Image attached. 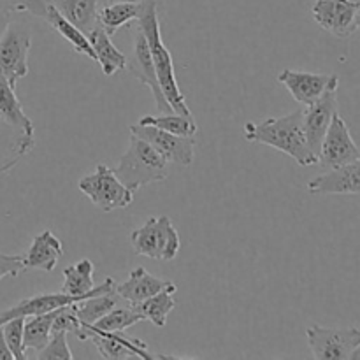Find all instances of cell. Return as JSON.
<instances>
[{
    "label": "cell",
    "mask_w": 360,
    "mask_h": 360,
    "mask_svg": "<svg viewBox=\"0 0 360 360\" xmlns=\"http://www.w3.org/2000/svg\"><path fill=\"white\" fill-rule=\"evenodd\" d=\"M94 273L95 266L90 259H81L79 262L65 267L62 292L74 297H81V295H98L115 290L116 283L112 278H105L104 283L95 285Z\"/></svg>",
    "instance_id": "9a60e30c"
},
{
    "label": "cell",
    "mask_w": 360,
    "mask_h": 360,
    "mask_svg": "<svg viewBox=\"0 0 360 360\" xmlns=\"http://www.w3.org/2000/svg\"><path fill=\"white\" fill-rule=\"evenodd\" d=\"M171 285L172 281L160 280V278L153 276L144 267L139 266L130 271L129 278L123 283L116 285L115 290L120 295V299L127 301L130 306H137L146 301V299L157 295L158 292L169 288Z\"/></svg>",
    "instance_id": "ac0fdd59"
},
{
    "label": "cell",
    "mask_w": 360,
    "mask_h": 360,
    "mask_svg": "<svg viewBox=\"0 0 360 360\" xmlns=\"http://www.w3.org/2000/svg\"><path fill=\"white\" fill-rule=\"evenodd\" d=\"M143 0H98V9L105 6H112V4H139Z\"/></svg>",
    "instance_id": "d590c367"
},
{
    "label": "cell",
    "mask_w": 360,
    "mask_h": 360,
    "mask_svg": "<svg viewBox=\"0 0 360 360\" xmlns=\"http://www.w3.org/2000/svg\"><path fill=\"white\" fill-rule=\"evenodd\" d=\"M352 359H360V347L357 348V350L354 352V355H352Z\"/></svg>",
    "instance_id": "74e56055"
},
{
    "label": "cell",
    "mask_w": 360,
    "mask_h": 360,
    "mask_svg": "<svg viewBox=\"0 0 360 360\" xmlns=\"http://www.w3.org/2000/svg\"><path fill=\"white\" fill-rule=\"evenodd\" d=\"M360 2L354 0H315L311 14L316 23L334 37L347 39L357 32Z\"/></svg>",
    "instance_id": "7c38bea8"
},
{
    "label": "cell",
    "mask_w": 360,
    "mask_h": 360,
    "mask_svg": "<svg viewBox=\"0 0 360 360\" xmlns=\"http://www.w3.org/2000/svg\"><path fill=\"white\" fill-rule=\"evenodd\" d=\"M32 46V28L23 20L7 21L0 37V72L11 86L28 74V53Z\"/></svg>",
    "instance_id": "5b68a950"
},
{
    "label": "cell",
    "mask_w": 360,
    "mask_h": 360,
    "mask_svg": "<svg viewBox=\"0 0 360 360\" xmlns=\"http://www.w3.org/2000/svg\"><path fill=\"white\" fill-rule=\"evenodd\" d=\"M35 146L32 134L13 129L0 120V174L16 167Z\"/></svg>",
    "instance_id": "ffe728a7"
},
{
    "label": "cell",
    "mask_w": 360,
    "mask_h": 360,
    "mask_svg": "<svg viewBox=\"0 0 360 360\" xmlns=\"http://www.w3.org/2000/svg\"><path fill=\"white\" fill-rule=\"evenodd\" d=\"M176 292H178V287L172 283L171 287L158 292V294L153 295V297L146 299L144 302L137 304L136 308L143 313L144 320H150L153 326L160 327L162 329V327L167 326L169 313L176 308V299H174Z\"/></svg>",
    "instance_id": "4316f807"
},
{
    "label": "cell",
    "mask_w": 360,
    "mask_h": 360,
    "mask_svg": "<svg viewBox=\"0 0 360 360\" xmlns=\"http://www.w3.org/2000/svg\"><path fill=\"white\" fill-rule=\"evenodd\" d=\"M63 255V245L51 231H42L32 239L27 253L23 255L25 269H39L51 273Z\"/></svg>",
    "instance_id": "d6986e66"
},
{
    "label": "cell",
    "mask_w": 360,
    "mask_h": 360,
    "mask_svg": "<svg viewBox=\"0 0 360 360\" xmlns=\"http://www.w3.org/2000/svg\"><path fill=\"white\" fill-rule=\"evenodd\" d=\"M308 190L313 195H360V157L313 178Z\"/></svg>",
    "instance_id": "5bb4252c"
},
{
    "label": "cell",
    "mask_w": 360,
    "mask_h": 360,
    "mask_svg": "<svg viewBox=\"0 0 360 360\" xmlns=\"http://www.w3.org/2000/svg\"><path fill=\"white\" fill-rule=\"evenodd\" d=\"M130 245L136 255L171 262L181 248L178 229L169 217H150L130 234Z\"/></svg>",
    "instance_id": "277c9868"
},
{
    "label": "cell",
    "mask_w": 360,
    "mask_h": 360,
    "mask_svg": "<svg viewBox=\"0 0 360 360\" xmlns=\"http://www.w3.org/2000/svg\"><path fill=\"white\" fill-rule=\"evenodd\" d=\"M333 79V74H315V72H302V70L285 69L281 70L278 81L290 91L292 97L299 104L309 105L322 97L327 84Z\"/></svg>",
    "instance_id": "2e32d148"
},
{
    "label": "cell",
    "mask_w": 360,
    "mask_h": 360,
    "mask_svg": "<svg viewBox=\"0 0 360 360\" xmlns=\"http://www.w3.org/2000/svg\"><path fill=\"white\" fill-rule=\"evenodd\" d=\"M144 322V316L136 306H116L111 311L105 313L101 320L94 323V329L104 330V333H122L136 323Z\"/></svg>",
    "instance_id": "f546056e"
},
{
    "label": "cell",
    "mask_w": 360,
    "mask_h": 360,
    "mask_svg": "<svg viewBox=\"0 0 360 360\" xmlns=\"http://www.w3.org/2000/svg\"><path fill=\"white\" fill-rule=\"evenodd\" d=\"M77 188L90 197L98 210L111 213L115 210H125L132 204L134 192H130L105 164H98L90 174L83 176L77 181Z\"/></svg>",
    "instance_id": "8992f818"
},
{
    "label": "cell",
    "mask_w": 360,
    "mask_h": 360,
    "mask_svg": "<svg viewBox=\"0 0 360 360\" xmlns=\"http://www.w3.org/2000/svg\"><path fill=\"white\" fill-rule=\"evenodd\" d=\"M7 21H9V14H0V37H2Z\"/></svg>",
    "instance_id": "8d00e7d4"
},
{
    "label": "cell",
    "mask_w": 360,
    "mask_h": 360,
    "mask_svg": "<svg viewBox=\"0 0 360 360\" xmlns=\"http://www.w3.org/2000/svg\"><path fill=\"white\" fill-rule=\"evenodd\" d=\"M25 316H18V319H11L7 322L2 323L4 338H6V343L9 347V350L13 352L14 360H27V350H25L23 345V330H25Z\"/></svg>",
    "instance_id": "4dcf8cb0"
},
{
    "label": "cell",
    "mask_w": 360,
    "mask_h": 360,
    "mask_svg": "<svg viewBox=\"0 0 360 360\" xmlns=\"http://www.w3.org/2000/svg\"><path fill=\"white\" fill-rule=\"evenodd\" d=\"M23 255H7V253H0V280L6 276H20L25 273Z\"/></svg>",
    "instance_id": "836d02e7"
},
{
    "label": "cell",
    "mask_w": 360,
    "mask_h": 360,
    "mask_svg": "<svg viewBox=\"0 0 360 360\" xmlns=\"http://www.w3.org/2000/svg\"><path fill=\"white\" fill-rule=\"evenodd\" d=\"M357 30H360V6H359V14H357Z\"/></svg>",
    "instance_id": "f35d334b"
},
{
    "label": "cell",
    "mask_w": 360,
    "mask_h": 360,
    "mask_svg": "<svg viewBox=\"0 0 360 360\" xmlns=\"http://www.w3.org/2000/svg\"><path fill=\"white\" fill-rule=\"evenodd\" d=\"M360 148L352 137L350 129L340 112H336L323 136L319 151V164L326 169H336L357 160Z\"/></svg>",
    "instance_id": "30bf717a"
},
{
    "label": "cell",
    "mask_w": 360,
    "mask_h": 360,
    "mask_svg": "<svg viewBox=\"0 0 360 360\" xmlns=\"http://www.w3.org/2000/svg\"><path fill=\"white\" fill-rule=\"evenodd\" d=\"M118 302L120 295L116 294V290L94 295V297H88L84 299V301L76 302V304H74V311H76L77 320H79V327L94 326V323L97 322V320H101L105 313H109L112 308H116Z\"/></svg>",
    "instance_id": "484cf974"
},
{
    "label": "cell",
    "mask_w": 360,
    "mask_h": 360,
    "mask_svg": "<svg viewBox=\"0 0 360 360\" xmlns=\"http://www.w3.org/2000/svg\"><path fill=\"white\" fill-rule=\"evenodd\" d=\"M56 311L42 313V315H34L30 320H25V330H23V345L25 350H35L39 352L49 343L51 340V326L55 320Z\"/></svg>",
    "instance_id": "83f0119b"
},
{
    "label": "cell",
    "mask_w": 360,
    "mask_h": 360,
    "mask_svg": "<svg viewBox=\"0 0 360 360\" xmlns=\"http://www.w3.org/2000/svg\"><path fill=\"white\" fill-rule=\"evenodd\" d=\"M160 6L162 0H144L143 13H141L139 20H137V28L146 37L151 60H153L155 70H157L158 84H160L167 102L171 104L172 111L179 112V115H192L190 108L186 105L185 95L179 90L171 51H169L167 46L162 41Z\"/></svg>",
    "instance_id": "7a4b0ae2"
},
{
    "label": "cell",
    "mask_w": 360,
    "mask_h": 360,
    "mask_svg": "<svg viewBox=\"0 0 360 360\" xmlns=\"http://www.w3.org/2000/svg\"><path fill=\"white\" fill-rule=\"evenodd\" d=\"M88 297H94V295H81V297H74V295L63 294L62 290L55 292V294L32 295V297L23 299V301L16 302V304L11 306V308L0 311V326L11 319H18V316H25V319H27V316L42 315V313L55 311V309L63 308V306L84 301V299Z\"/></svg>",
    "instance_id": "e0dca14e"
},
{
    "label": "cell",
    "mask_w": 360,
    "mask_h": 360,
    "mask_svg": "<svg viewBox=\"0 0 360 360\" xmlns=\"http://www.w3.org/2000/svg\"><path fill=\"white\" fill-rule=\"evenodd\" d=\"M90 44L94 48L95 56H97V63L101 65L102 72L108 77L115 76L116 72L123 70L127 67V55H123L115 44H112L111 37L102 30L98 25H95L94 30L88 34Z\"/></svg>",
    "instance_id": "7402d4cb"
},
{
    "label": "cell",
    "mask_w": 360,
    "mask_h": 360,
    "mask_svg": "<svg viewBox=\"0 0 360 360\" xmlns=\"http://www.w3.org/2000/svg\"><path fill=\"white\" fill-rule=\"evenodd\" d=\"M141 125H151L157 129L165 130V132L176 134L183 137H195L197 123L193 115H179V112H167L160 116H143L139 120Z\"/></svg>",
    "instance_id": "f1b7e54d"
},
{
    "label": "cell",
    "mask_w": 360,
    "mask_h": 360,
    "mask_svg": "<svg viewBox=\"0 0 360 360\" xmlns=\"http://www.w3.org/2000/svg\"><path fill=\"white\" fill-rule=\"evenodd\" d=\"M74 336L81 341H94L95 348L98 350L101 357L104 359H155V354L148 350V345L144 341L127 336L125 330H122V333H104V330L94 329L91 326H83L79 327V330Z\"/></svg>",
    "instance_id": "ba28073f"
},
{
    "label": "cell",
    "mask_w": 360,
    "mask_h": 360,
    "mask_svg": "<svg viewBox=\"0 0 360 360\" xmlns=\"http://www.w3.org/2000/svg\"><path fill=\"white\" fill-rule=\"evenodd\" d=\"M127 70L132 74L136 79H139L144 86H148L153 94L155 102H157V109L162 112V115H167V112L172 111L171 104L165 98L164 91H162L160 84H158L157 70H155L153 60H151L150 48H148L146 37H144L143 32L137 28L136 35H134V48L130 56H127Z\"/></svg>",
    "instance_id": "4fadbf2b"
},
{
    "label": "cell",
    "mask_w": 360,
    "mask_h": 360,
    "mask_svg": "<svg viewBox=\"0 0 360 360\" xmlns=\"http://www.w3.org/2000/svg\"><path fill=\"white\" fill-rule=\"evenodd\" d=\"M243 136L250 143H260L294 158L302 167L319 164V157L309 148L304 132V109L281 118H266L259 123H246Z\"/></svg>",
    "instance_id": "6da1fadb"
},
{
    "label": "cell",
    "mask_w": 360,
    "mask_h": 360,
    "mask_svg": "<svg viewBox=\"0 0 360 360\" xmlns=\"http://www.w3.org/2000/svg\"><path fill=\"white\" fill-rule=\"evenodd\" d=\"M44 21L56 32V34L62 35V37L72 46L74 51L79 53V55L88 56V58L94 60V62H97V56H95V51L94 48H91L88 35L83 34V32H81L76 25L70 23L67 18H63L53 4H49L48 11H46Z\"/></svg>",
    "instance_id": "603a6c76"
},
{
    "label": "cell",
    "mask_w": 360,
    "mask_h": 360,
    "mask_svg": "<svg viewBox=\"0 0 360 360\" xmlns=\"http://www.w3.org/2000/svg\"><path fill=\"white\" fill-rule=\"evenodd\" d=\"M143 2L112 4V6L101 7L97 13V25L109 35V37H112L120 28L127 27L130 21L139 20L141 13H143Z\"/></svg>",
    "instance_id": "d4e9b609"
},
{
    "label": "cell",
    "mask_w": 360,
    "mask_h": 360,
    "mask_svg": "<svg viewBox=\"0 0 360 360\" xmlns=\"http://www.w3.org/2000/svg\"><path fill=\"white\" fill-rule=\"evenodd\" d=\"M0 120L11 125L13 129L21 130L34 136V123L25 112L20 98L16 95V88L11 86L9 81L0 72Z\"/></svg>",
    "instance_id": "44dd1931"
},
{
    "label": "cell",
    "mask_w": 360,
    "mask_h": 360,
    "mask_svg": "<svg viewBox=\"0 0 360 360\" xmlns=\"http://www.w3.org/2000/svg\"><path fill=\"white\" fill-rule=\"evenodd\" d=\"M338 86H340V77L333 74V79L327 84L322 97L304 109L306 139L316 157H319L323 136H326L334 115L338 112Z\"/></svg>",
    "instance_id": "8fae6325"
},
{
    "label": "cell",
    "mask_w": 360,
    "mask_h": 360,
    "mask_svg": "<svg viewBox=\"0 0 360 360\" xmlns=\"http://www.w3.org/2000/svg\"><path fill=\"white\" fill-rule=\"evenodd\" d=\"M51 0H0V14L28 13L44 20Z\"/></svg>",
    "instance_id": "1f68e13d"
},
{
    "label": "cell",
    "mask_w": 360,
    "mask_h": 360,
    "mask_svg": "<svg viewBox=\"0 0 360 360\" xmlns=\"http://www.w3.org/2000/svg\"><path fill=\"white\" fill-rule=\"evenodd\" d=\"M39 359L42 360H72L74 355L70 352L69 343H67V333H53L49 343L39 352Z\"/></svg>",
    "instance_id": "d6a6232c"
},
{
    "label": "cell",
    "mask_w": 360,
    "mask_h": 360,
    "mask_svg": "<svg viewBox=\"0 0 360 360\" xmlns=\"http://www.w3.org/2000/svg\"><path fill=\"white\" fill-rule=\"evenodd\" d=\"M112 172L130 192H136L151 183L165 181L169 176L167 160L136 134H130L129 148L120 157L118 165Z\"/></svg>",
    "instance_id": "3957f363"
},
{
    "label": "cell",
    "mask_w": 360,
    "mask_h": 360,
    "mask_svg": "<svg viewBox=\"0 0 360 360\" xmlns=\"http://www.w3.org/2000/svg\"><path fill=\"white\" fill-rule=\"evenodd\" d=\"M130 132L150 143L167 160V164L188 167L195 158V137L176 136V134L165 132L157 127L141 125V123L130 125Z\"/></svg>",
    "instance_id": "9c48e42d"
},
{
    "label": "cell",
    "mask_w": 360,
    "mask_h": 360,
    "mask_svg": "<svg viewBox=\"0 0 360 360\" xmlns=\"http://www.w3.org/2000/svg\"><path fill=\"white\" fill-rule=\"evenodd\" d=\"M51 4L83 34L88 35L97 25L98 0H51Z\"/></svg>",
    "instance_id": "cb8c5ba5"
},
{
    "label": "cell",
    "mask_w": 360,
    "mask_h": 360,
    "mask_svg": "<svg viewBox=\"0 0 360 360\" xmlns=\"http://www.w3.org/2000/svg\"><path fill=\"white\" fill-rule=\"evenodd\" d=\"M0 360H14L13 352L9 350V347L6 343V338H4L2 326H0Z\"/></svg>",
    "instance_id": "e575fe53"
},
{
    "label": "cell",
    "mask_w": 360,
    "mask_h": 360,
    "mask_svg": "<svg viewBox=\"0 0 360 360\" xmlns=\"http://www.w3.org/2000/svg\"><path fill=\"white\" fill-rule=\"evenodd\" d=\"M306 340L315 359L347 360L360 347V329L311 326L306 329Z\"/></svg>",
    "instance_id": "52a82bcc"
}]
</instances>
